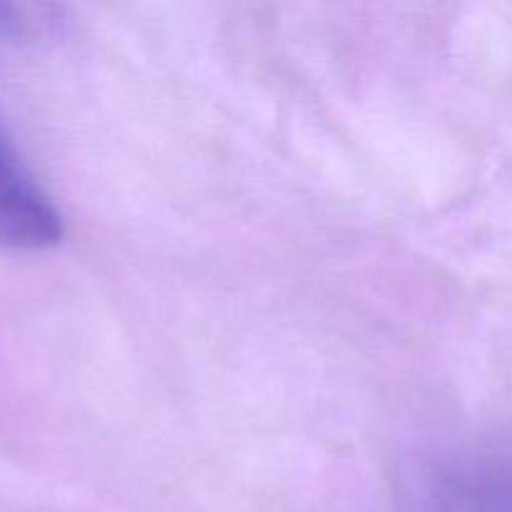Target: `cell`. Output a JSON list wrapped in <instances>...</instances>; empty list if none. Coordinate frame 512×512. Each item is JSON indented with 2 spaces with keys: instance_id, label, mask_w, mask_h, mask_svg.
Returning a JSON list of instances; mask_svg holds the SVG:
<instances>
[{
  "instance_id": "2",
  "label": "cell",
  "mask_w": 512,
  "mask_h": 512,
  "mask_svg": "<svg viewBox=\"0 0 512 512\" xmlns=\"http://www.w3.org/2000/svg\"><path fill=\"white\" fill-rule=\"evenodd\" d=\"M18 23L20 18L15 15V8H10V5H0V40L10 38V35L18 30Z\"/></svg>"
},
{
  "instance_id": "1",
  "label": "cell",
  "mask_w": 512,
  "mask_h": 512,
  "mask_svg": "<svg viewBox=\"0 0 512 512\" xmlns=\"http://www.w3.org/2000/svg\"><path fill=\"white\" fill-rule=\"evenodd\" d=\"M63 235L60 215L0 128V245L40 250Z\"/></svg>"
}]
</instances>
